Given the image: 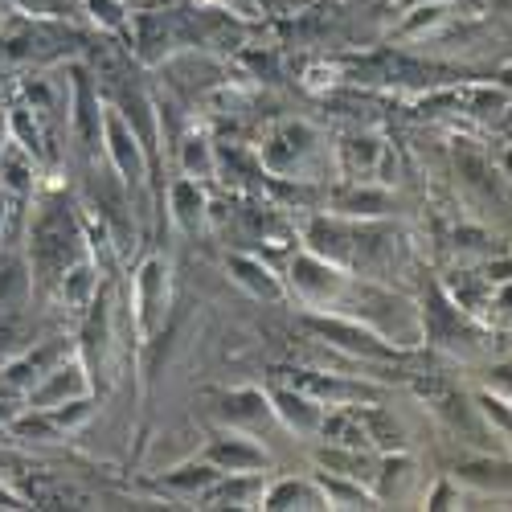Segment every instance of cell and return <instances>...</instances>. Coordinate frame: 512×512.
Here are the masks:
<instances>
[{
    "label": "cell",
    "instance_id": "7a4b0ae2",
    "mask_svg": "<svg viewBox=\"0 0 512 512\" xmlns=\"http://www.w3.org/2000/svg\"><path fill=\"white\" fill-rule=\"evenodd\" d=\"M500 168H504V177H508V181H512V148H508V152H504V156H500Z\"/></svg>",
    "mask_w": 512,
    "mask_h": 512
},
{
    "label": "cell",
    "instance_id": "6da1fadb",
    "mask_svg": "<svg viewBox=\"0 0 512 512\" xmlns=\"http://www.w3.org/2000/svg\"><path fill=\"white\" fill-rule=\"evenodd\" d=\"M496 386L512 398V365H500V369H496Z\"/></svg>",
    "mask_w": 512,
    "mask_h": 512
}]
</instances>
